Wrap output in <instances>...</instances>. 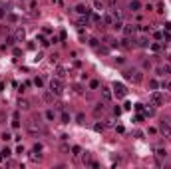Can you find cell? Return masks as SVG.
<instances>
[{
    "label": "cell",
    "instance_id": "cell-1",
    "mask_svg": "<svg viewBox=\"0 0 171 169\" xmlns=\"http://www.w3.org/2000/svg\"><path fill=\"white\" fill-rule=\"evenodd\" d=\"M26 131L34 137H38L40 133H44V121L40 119V116H34V117L28 119L26 121Z\"/></svg>",
    "mask_w": 171,
    "mask_h": 169
},
{
    "label": "cell",
    "instance_id": "cell-2",
    "mask_svg": "<svg viewBox=\"0 0 171 169\" xmlns=\"http://www.w3.org/2000/svg\"><path fill=\"white\" fill-rule=\"evenodd\" d=\"M124 78L133 82V84H141L143 74H141V70H137V68H127V70H124Z\"/></svg>",
    "mask_w": 171,
    "mask_h": 169
},
{
    "label": "cell",
    "instance_id": "cell-3",
    "mask_svg": "<svg viewBox=\"0 0 171 169\" xmlns=\"http://www.w3.org/2000/svg\"><path fill=\"white\" fill-rule=\"evenodd\" d=\"M159 133H161L167 141H171V117H163V119H161V124H159Z\"/></svg>",
    "mask_w": 171,
    "mask_h": 169
},
{
    "label": "cell",
    "instance_id": "cell-4",
    "mask_svg": "<svg viewBox=\"0 0 171 169\" xmlns=\"http://www.w3.org/2000/svg\"><path fill=\"white\" fill-rule=\"evenodd\" d=\"M48 88H50V91H52L54 96H62L64 94V84H62V80L60 78H52L50 80V84H48Z\"/></svg>",
    "mask_w": 171,
    "mask_h": 169
},
{
    "label": "cell",
    "instance_id": "cell-5",
    "mask_svg": "<svg viewBox=\"0 0 171 169\" xmlns=\"http://www.w3.org/2000/svg\"><path fill=\"white\" fill-rule=\"evenodd\" d=\"M112 90H113V96H115V98H119V99L127 96V88H125L124 84H119V82H113Z\"/></svg>",
    "mask_w": 171,
    "mask_h": 169
},
{
    "label": "cell",
    "instance_id": "cell-6",
    "mask_svg": "<svg viewBox=\"0 0 171 169\" xmlns=\"http://www.w3.org/2000/svg\"><path fill=\"white\" fill-rule=\"evenodd\" d=\"M149 102H151L153 108H159V105H163V96H161L157 90H153L151 96H149Z\"/></svg>",
    "mask_w": 171,
    "mask_h": 169
},
{
    "label": "cell",
    "instance_id": "cell-7",
    "mask_svg": "<svg viewBox=\"0 0 171 169\" xmlns=\"http://www.w3.org/2000/svg\"><path fill=\"white\" fill-rule=\"evenodd\" d=\"M76 12H78L80 16H92V10L86 6V4H78V6H76Z\"/></svg>",
    "mask_w": 171,
    "mask_h": 169
},
{
    "label": "cell",
    "instance_id": "cell-8",
    "mask_svg": "<svg viewBox=\"0 0 171 169\" xmlns=\"http://www.w3.org/2000/svg\"><path fill=\"white\" fill-rule=\"evenodd\" d=\"M135 30H137V26H133V24H124V30H121V32L129 38V36H133V34H135Z\"/></svg>",
    "mask_w": 171,
    "mask_h": 169
},
{
    "label": "cell",
    "instance_id": "cell-9",
    "mask_svg": "<svg viewBox=\"0 0 171 169\" xmlns=\"http://www.w3.org/2000/svg\"><path fill=\"white\" fill-rule=\"evenodd\" d=\"M24 38H26V32H24V28H18V30L14 32V40H16V44H18V42H24Z\"/></svg>",
    "mask_w": 171,
    "mask_h": 169
},
{
    "label": "cell",
    "instance_id": "cell-10",
    "mask_svg": "<svg viewBox=\"0 0 171 169\" xmlns=\"http://www.w3.org/2000/svg\"><path fill=\"white\" fill-rule=\"evenodd\" d=\"M157 74H159V76H167V74H171V66H169V64L159 66V68H157Z\"/></svg>",
    "mask_w": 171,
    "mask_h": 169
},
{
    "label": "cell",
    "instance_id": "cell-11",
    "mask_svg": "<svg viewBox=\"0 0 171 169\" xmlns=\"http://www.w3.org/2000/svg\"><path fill=\"white\" fill-rule=\"evenodd\" d=\"M141 8H143V4H141L139 0H132V2H129V10H132V12H137Z\"/></svg>",
    "mask_w": 171,
    "mask_h": 169
},
{
    "label": "cell",
    "instance_id": "cell-12",
    "mask_svg": "<svg viewBox=\"0 0 171 169\" xmlns=\"http://www.w3.org/2000/svg\"><path fill=\"white\" fill-rule=\"evenodd\" d=\"M102 20H104V24H107V26H112L113 22H115V18H113V14H112V12H105Z\"/></svg>",
    "mask_w": 171,
    "mask_h": 169
},
{
    "label": "cell",
    "instance_id": "cell-13",
    "mask_svg": "<svg viewBox=\"0 0 171 169\" xmlns=\"http://www.w3.org/2000/svg\"><path fill=\"white\" fill-rule=\"evenodd\" d=\"M155 157H157V159H161V161H163V159H167V149L157 147V149H155Z\"/></svg>",
    "mask_w": 171,
    "mask_h": 169
},
{
    "label": "cell",
    "instance_id": "cell-14",
    "mask_svg": "<svg viewBox=\"0 0 171 169\" xmlns=\"http://www.w3.org/2000/svg\"><path fill=\"white\" fill-rule=\"evenodd\" d=\"M12 127H20V113L18 111L12 113Z\"/></svg>",
    "mask_w": 171,
    "mask_h": 169
},
{
    "label": "cell",
    "instance_id": "cell-15",
    "mask_svg": "<svg viewBox=\"0 0 171 169\" xmlns=\"http://www.w3.org/2000/svg\"><path fill=\"white\" fill-rule=\"evenodd\" d=\"M102 98H104L105 102H110V99H112V91L107 90V88H102Z\"/></svg>",
    "mask_w": 171,
    "mask_h": 169
},
{
    "label": "cell",
    "instance_id": "cell-16",
    "mask_svg": "<svg viewBox=\"0 0 171 169\" xmlns=\"http://www.w3.org/2000/svg\"><path fill=\"white\" fill-rule=\"evenodd\" d=\"M18 108H20V110H28V108H30V102L20 98V99H18Z\"/></svg>",
    "mask_w": 171,
    "mask_h": 169
},
{
    "label": "cell",
    "instance_id": "cell-17",
    "mask_svg": "<svg viewBox=\"0 0 171 169\" xmlns=\"http://www.w3.org/2000/svg\"><path fill=\"white\" fill-rule=\"evenodd\" d=\"M149 44H151V42H149V38H145V36H141V38H139V46H141V48H149Z\"/></svg>",
    "mask_w": 171,
    "mask_h": 169
},
{
    "label": "cell",
    "instance_id": "cell-18",
    "mask_svg": "<svg viewBox=\"0 0 171 169\" xmlns=\"http://www.w3.org/2000/svg\"><path fill=\"white\" fill-rule=\"evenodd\" d=\"M112 28L113 30H124V20H115V22L112 24Z\"/></svg>",
    "mask_w": 171,
    "mask_h": 169
},
{
    "label": "cell",
    "instance_id": "cell-19",
    "mask_svg": "<svg viewBox=\"0 0 171 169\" xmlns=\"http://www.w3.org/2000/svg\"><path fill=\"white\" fill-rule=\"evenodd\" d=\"M94 6H96V10H104L105 2H104V0H94Z\"/></svg>",
    "mask_w": 171,
    "mask_h": 169
},
{
    "label": "cell",
    "instance_id": "cell-20",
    "mask_svg": "<svg viewBox=\"0 0 171 169\" xmlns=\"http://www.w3.org/2000/svg\"><path fill=\"white\" fill-rule=\"evenodd\" d=\"M119 46H121V48H132L133 44H132V40L125 36V40H121V44H119Z\"/></svg>",
    "mask_w": 171,
    "mask_h": 169
},
{
    "label": "cell",
    "instance_id": "cell-21",
    "mask_svg": "<svg viewBox=\"0 0 171 169\" xmlns=\"http://www.w3.org/2000/svg\"><path fill=\"white\" fill-rule=\"evenodd\" d=\"M0 155H2V157H4V159H8V157H10V155H12V151H10V149H8V147H4V149H0Z\"/></svg>",
    "mask_w": 171,
    "mask_h": 169
},
{
    "label": "cell",
    "instance_id": "cell-22",
    "mask_svg": "<svg viewBox=\"0 0 171 169\" xmlns=\"http://www.w3.org/2000/svg\"><path fill=\"white\" fill-rule=\"evenodd\" d=\"M80 153H82V147H80V145H74V147H72V155L80 157Z\"/></svg>",
    "mask_w": 171,
    "mask_h": 169
},
{
    "label": "cell",
    "instance_id": "cell-23",
    "mask_svg": "<svg viewBox=\"0 0 171 169\" xmlns=\"http://www.w3.org/2000/svg\"><path fill=\"white\" fill-rule=\"evenodd\" d=\"M0 137H2V139H4V141H10V139H12V133H10V131H4V133H2V135H0Z\"/></svg>",
    "mask_w": 171,
    "mask_h": 169
},
{
    "label": "cell",
    "instance_id": "cell-24",
    "mask_svg": "<svg viewBox=\"0 0 171 169\" xmlns=\"http://www.w3.org/2000/svg\"><path fill=\"white\" fill-rule=\"evenodd\" d=\"M44 102H54V94L52 91H46V94H44Z\"/></svg>",
    "mask_w": 171,
    "mask_h": 169
},
{
    "label": "cell",
    "instance_id": "cell-25",
    "mask_svg": "<svg viewBox=\"0 0 171 169\" xmlns=\"http://www.w3.org/2000/svg\"><path fill=\"white\" fill-rule=\"evenodd\" d=\"M102 111H104V104H98L96 108H94V113H96V116H99Z\"/></svg>",
    "mask_w": 171,
    "mask_h": 169
},
{
    "label": "cell",
    "instance_id": "cell-26",
    "mask_svg": "<svg viewBox=\"0 0 171 169\" xmlns=\"http://www.w3.org/2000/svg\"><path fill=\"white\" fill-rule=\"evenodd\" d=\"M149 88H151V90H157L159 82H157V80H149Z\"/></svg>",
    "mask_w": 171,
    "mask_h": 169
},
{
    "label": "cell",
    "instance_id": "cell-27",
    "mask_svg": "<svg viewBox=\"0 0 171 169\" xmlns=\"http://www.w3.org/2000/svg\"><path fill=\"white\" fill-rule=\"evenodd\" d=\"M112 14H113V18H115V20H121V18H124V14L119 12V10H112Z\"/></svg>",
    "mask_w": 171,
    "mask_h": 169
},
{
    "label": "cell",
    "instance_id": "cell-28",
    "mask_svg": "<svg viewBox=\"0 0 171 169\" xmlns=\"http://www.w3.org/2000/svg\"><path fill=\"white\" fill-rule=\"evenodd\" d=\"M54 117H56V113H54L52 110H48V111H46V119H50V121H54Z\"/></svg>",
    "mask_w": 171,
    "mask_h": 169
},
{
    "label": "cell",
    "instance_id": "cell-29",
    "mask_svg": "<svg viewBox=\"0 0 171 169\" xmlns=\"http://www.w3.org/2000/svg\"><path fill=\"white\" fill-rule=\"evenodd\" d=\"M90 88H92V90H98V88H99V82H98V80H92V82H90Z\"/></svg>",
    "mask_w": 171,
    "mask_h": 169
},
{
    "label": "cell",
    "instance_id": "cell-30",
    "mask_svg": "<svg viewBox=\"0 0 171 169\" xmlns=\"http://www.w3.org/2000/svg\"><path fill=\"white\" fill-rule=\"evenodd\" d=\"M62 121H64V124H70V116H68L66 111H62Z\"/></svg>",
    "mask_w": 171,
    "mask_h": 169
},
{
    "label": "cell",
    "instance_id": "cell-31",
    "mask_svg": "<svg viewBox=\"0 0 171 169\" xmlns=\"http://www.w3.org/2000/svg\"><path fill=\"white\" fill-rule=\"evenodd\" d=\"M64 76H66V70H64V68H58V78L62 80Z\"/></svg>",
    "mask_w": 171,
    "mask_h": 169
},
{
    "label": "cell",
    "instance_id": "cell-32",
    "mask_svg": "<svg viewBox=\"0 0 171 169\" xmlns=\"http://www.w3.org/2000/svg\"><path fill=\"white\" fill-rule=\"evenodd\" d=\"M149 48H151L153 52H159V50H161V46H159V44H149Z\"/></svg>",
    "mask_w": 171,
    "mask_h": 169
},
{
    "label": "cell",
    "instance_id": "cell-33",
    "mask_svg": "<svg viewBox=\"0 0 171 169\" xmlns=\"http://www.w3.org/2000/svg\"><path fill=\"white\" fill-rule=\"evenodd\" d=\"M104 127H105L104 124H96V125H94V129H96V131H104Z\"/></svg>",
    "mask_w": 171,
    "mask_h": 169
},
{
    "label": "cell",
    "instance_id": "cell-34",
    "mask_svg": "<svg viewBox=\"0 0 171 169\" xmlns=\"http://www.w3.org/2000/svg\"><path fill=\"white\" fill-rule=\"evenodd\" d=\"M153 113H155L153 108H147V110H145V116H153Z\"/></svg>",
    "mask_w": 171,
    "mask_h": 169
},
{
    "label": "cell",
    "instance_id": "cell-35",
    "mask_svg": "<svg viewBox=\"0 0 171 169\" xmlns=\"http://www.w3.org/2000/svg\"><path fill=\"white\" fill-rule=\"evenodd\" d=\"M157 12H159V14H163V12H165V10H163V4H161V2L157 4Z\"/></svg>",
    "mask_w": 171,
    "mask_h": 169
},
{
    "label": "cell",
    "instance_id": "cell-36",
    "mask_svg": "<svg viewBox=\"0 0 171 169\" xmlns=\"http://www.w3.org/2000/svg\"><path fill=\"white\" fill-rule=\"evenodd\" d=\"M161 86H163V88H167V90L171 91V82H163V84H161Z\"/></svg>",
    "mask_w": 171,
    "mask_h": 169
},
{
    "label": "cell",
    "instance_id": "cell-37",
    "mask_svg": "<svg viewBox=\"0 0 171 169\" xmlns=\"http://www.w3.org/2000/svg\"><path fill=\"white\" fill-rule=\"evenodd\" d=\"M8 20H10V22H16V20H18V18H16L14 14H8Z\"/></svg>",
    "mask_w": 171,
    "mask_h": 169
},
{
    "label": "cell",
    "instance_id": "cell-38",
    "mask_svg": "<svg viewBox=\"0 0 171 169\" xmlns=\"http://www.w3.org/2000/svg\"><path fill=\"white\" fill-rule=\"evenodd\" d=\"M153 36H155L157 40H161V38H163V34H161V32H153Z\"/></svg>",
    "mask_w": 171,
    "mask_h": 169
},
{
    "label": "cell",
    "instance_id": "cell-39",
    "mask_svg": "<svg viewBox=\"0 0 171 169\" xmlns=\"http://www.w3.org/2000/svg\"><path fill=\"white\" fill-rule=\"evenodd\" d=\"M34 84L38 86V88H42V80H40V78H36V80H34Z\"/></svg>",
    "mask_w": 171,
    "mask_h": 169
},
{
    "label": "cell",
    "instance_id": "cell-40",
    "mask_svg": "<svg viewBox=\"0 0 171 169\" xmlns=\"http://www.w3.org/2000/svg\"><path fill=\"white\" fill-rule=\"evenodd\" d=\"M107 2H110V6H112V8H115V4H118V0H107Z\"/></svg>",
    "mask_w": 171,
    "mask_h": 169
},
{
    "label": "cell",
    "instance_id": "cell-41",
    "mask_svg": "<svg viewBox=\"0 0 171 169\" xmlns=\"http://www.w3.org/2000/svg\"><path fill=\"white\" fill-rule=\"evenodd\" d=\"M4 16H6V12H4V10L0 8V18H4Z\"/></svg>",
    "mask_w": 171,
    "mask_h": 169
},
{
    "label": "cell",
    "instance_id": "cell-42",
    "mask_svg": "<svg viewBox=\"0 0 171 169\" xmlns=\"http://www.w3.org/2000/svg\"><path fill=\"white\" fill-rule=\"evenodd\" d=\"M2 161H4V157H2V155H0V163H2Z\"/></svg>",
    "mask_w": 171,
    "mask_h": 169
}]
</instances>
